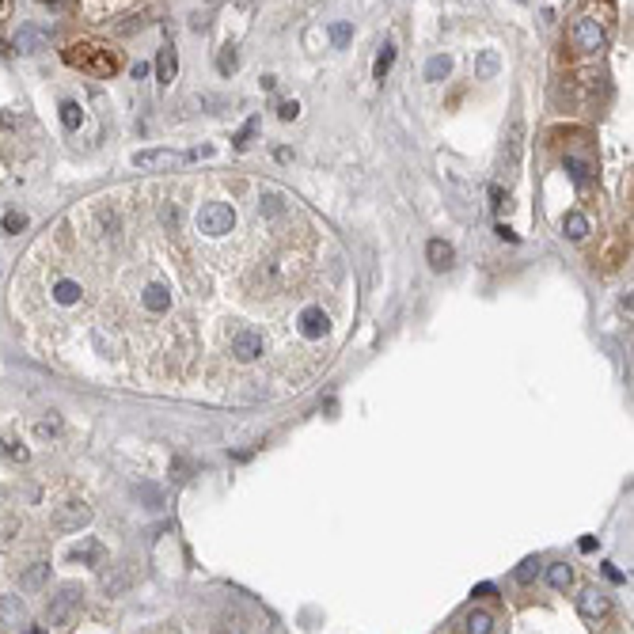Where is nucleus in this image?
<instances>
[{
  "mask_svg": "<svg viewBox=\"0 0 634 634\" xmlns=\"http://www.w3.org/2000/svg\"><path fill=\"white\" fill-rule=\"evenodd\" d=\"M152 178L95 194L38 240L27 274L69 312L99 300L87 353L118 365L129 387L258 403L300 392L331 353L304 342L297 315L346 289V258L327 228L274 183ZM335 304V300H327Z\"/></svg>",
  "mask_w": 634,
  "mask_h": 634,
  "instance_id": "1",
  "label": "nucleus"
},
{
  "mask_svg": "<svg viewBox=\"0 0 634 634\" xmlns=\"http://www.w3.org/2000/svg\"><path fill=\"white\" fill-rule=\"evenodd\" d=\"M65 65L87 72V76L107 80L122 69V58H118V50H110V46H103V42H72L69 50H65Z\"/></svg>",
  "mask_w": 634,
  "mask_h": 634,
  "instance_id": "2",
  "label": "nucleus"
},
{
  "mask_svg": "<svg viewBox=\"0 0 634 634\" xmlns=\"http://www.w3.org/2000/svg\"><path fill=\"white\" fill-rule=\"evenodd\" d=\"M80 600H84V589H80V585H61V589L50 597V604H46V623L58 627V631L69 627L72 615H76V608H80Z\"/></svg>",
  "mask_w": 634,
  "mask_h": 634,
  "instance_id": "3",
  "label": "nucleus"
},
{
  "mask_svg": "<svg viewBox=\"0 0 634 634\" xmlns=\"http://www.w3.org/2000/svg\"><path fill=\"white\" fill-rule=\"evenodd\" d=\"M92 524V509L84 506V501H65V506L53 509L50 517V528L58 535H69V532H80V528Z\"/></svg>",
  "mask_w": 634,
  "mask_h": 634,
  "instance_id": "4",
  "label": "nucleus"
},
{
  "mask_svg": "<svg viewBox=\"0 0 634 634\" xmlns=\"http://www.w3.org/2000/svg\"><path fill=\"white\" fill-rule=\"evenodd\" d=\"M570 35H574V46H577L581 53H597V50H604V38H608V35H604V23L592 19V15H581V19L574 23Z\"/></svg>",
  "mask_w": 634,
  "mask_h": 634,
  "instance_id": "5",
  "label": "nucleus"
},
{
  "mask_svg": "<svg viewBox=\"0 0 634 634\" xmlns=\"http://www.w3.org/2000/svg\"><path fill=\"white\" fill-rule=\"evenodd\" d=\"M186 160H190L186 152L152 149V152H137V156H133V167H141V172H172V167H183Z\"/></svg>",
  "mask_w": 634,
  "mask_h": 634,
  "instance_id": "6",
  "label": "nucleus"
},
{
  "mask_svg": "<svg viewBox=\"0 0 634 634\" xmlns=\"http://www.w3.org/2000/svg\"><path fill=\"white\" fill-rule=\"evenodd\" d=\"M27 627V608L19 597H0V631H19Z\"/></svg>",
  "mask_w": 634,
  "mask_h": 634,
  "instance_id": "7",
  "label": "nucleus"
},
{
  "mask_svg": "<svg viewBox=\"0 0 634 634\" xmlns=\"http://www.w3.org/2000/svg\"><path fill=\"white\" fill-rule=\"evenodd\" d=\"M577 612H581V619H589V623L604 619V615H608V597H604V592H597V589H585L581 600H577Z\"/></svg>",
  "mask_w": 634,
  "mask_h": 634,
  "instance_id": "8",
  "label": "nucleus"
},
{
  "mask_svg": "<svg viewBox=\"0 0 634 634\" xmlns=\"http://www.w3.org/2000/svg\"><path fill=\"white\" fill-rule=\"evenodd\" d=\"M99 585H103V592H107V597H122V592H126L129 585H133V570H129V566L122 562V566H115V570L103 574V581H99Z\"/></svg>",
  "mask_w": 634,
  "mask_h": 634,
  "instance_id": "9",
  "label": "nucleus"
},
{
  "mask_svg": "<svg viewBox=\"0 0 634 634\" xmlns=\"http://www.w3.org/2000/svg\"><path fill=\"white\" fill-rule=\"evenodd\" d=\"M46 42H50V35H46L42 27H19V35H15V50L19 53H38V50H46Z\"/></svg>",
  "mask_w": 634,
  "mask_h": 634,
  "instance_id": "10",
  "label": "nucleus"
},
{
  "mask_svg": "<svg viewBox=\"0 0 634 634\" xmlns=\"http://www.w3.org/2000/svg\"><path fill=\"white\" fill-rule=\"evenodd\" d=\"M452 258H456L452 243H444V240H429V243H426V262L433 266V270H449Z\"/></svg>",
  "mask_w": 634,
  "mask_h": 634,
  "instance_id": "11",
  "label": "nucleus"
},
{
  "mask_svg": "<svg viewBox=\"0 0 634 634\" xmlns=\"http://www.w3.org/2000/svg\"><path fill=\"white\" fill-rule=\"evenodd\" d=\"M69 558H72V562H80V566H95L103 558V543L99 540H80L76 547L69 551Z\"/></svg>",
  "mask_w": 634,
  "mask_h": 634,
  "instance_id": "12",
  "label": "nucleus"
},
{
  "mask_svg": "<svg viewBox=\"0 0 634 634\" xmlns=\"http://www.w3.org/2000/svg\"><path fill=\"white\" fill-rule=\"evenodd\" d=\"M178 72V58H175V46H164V50L156 53V80L160 84H172Z\"/></svg>",
  "mask_w": 634,
  "mask_h": 634,
  "instance_id": "13",
  "label": "nucleus"
},
{
  "mask_svg": "<svg viewBox=\"0 0 634 634\" xmlns=\"http://www.w3.org/2000/svg\"><path fill=\"white\" fill-rule=\"evenodd\" d=\"M498 69H501L498 50H483V53L475 58V76H478V80H494V76H498Z\"/></svg>",
  "mask_w": 634,
  "mask_h": 634,
  "instance_id": "14",
  "label": "nucleus"
},
{
  "mask_svg": "<svg viewBox=\"0 0 634 634\" xmlns=\"http://www.w3.org/2000/svg\"><path fill=\"white\" fill-rule=\"evenodd\" d=\"M50 581V562H35L27 574L19 577V589H27V592H35V589H42V585Z\"/></svg>",
  "mask_w": 634,
  "mask_h": 634,
  "instance_id": "15",
  "label": "nucleus"
},
{
  "mask_svg": "<svg viewBox=\"0 0 634 634\" xmlns=\"http://www.w3.org/2000/svg\"><path fill=\"white\" fill-rule=\"evenodd\" d=\"M392 65H395V46L384 42V46H380V53H376V65H372V76L384 80L387 72H392Z\"/></svg>",
  "mask_w": 634,
  "mask_h": 634,
  "instance_id": "16",
  "label": "nucleus"
},
{
  "mask_svg": "<svg viewBox=\"0 0 634 634\" xmlns=\"http://www.w3.org/2000/svg\"><path fill=\"white\" fill-rule=\"evenodd\" d=\"M562 232L570 235V240H585V235H589V221H585V213H566Z\"/></svg>",
  "mask_w": 634,
  "mask_h": 634,
  "instance_id": "17",
  "label": "nucleus"
},
{
  "mask_svg": "<svg viewBox=\"0 0 634 634\" xmlns=\"http://www.w3.org/2000/svg\"><path fill=\"white\" fill-rule=\"evenodd\" d=\"M15 535H19V513L0 509V543H12Z\"/></svg>",
  "mask_w": 634,
  "mask_h": 634,
  "instance_id": "18",
  "label": "nucleus"
},
{
  "mask_svg": "<svg viewBox=\"0 0 634 634\" xmlns=\"http://www.w3.org/2000/svg\"><path fill=\"white\" fill-rule=\"evenodd\" d=\"M547 581H551V589H558V592H562V589H570V581H574V570H570L566 562H558V566H551V570H547Z\"/></svg>",
  "mask_w": 634,
  "mask_h": 634,
  "instance_id": "19",
  "label": "nucleus"
},
{
  "mask_svg": "<svg viewBox=\"0 0 634 634\" xmlns=\"http://www.w3.org/2000/svg\"><path fill=\"white\" fill-rule=\"evenodd\" d=\"M452 72V61L444 58V53H437V58H429V65H426V80H444Z\"/></svg>",
  "mask_w": 634,
  "mask_h": 634,
  "instance_id": "20",
  "label": "nucleus"
},
{
  "mask_svg": "<svg viewBox=\"0 0 634 634\" xmlns=\"http://www.w3.org/2000/svg\"><path fill=\"white\" fill-rule=\"evenodd\" d=\"M80 122H84L80 103H61V126L65 129H80Z\"/></svg>",
  "mask_w": 634,
  "mask_h": 634,
  "instance_id": "21",
  "label": "nucleus"
},
{
  "mask_svg": "<svg viewBox=\"0 0 634 634\" xmlns=\"http://www.w3.org/2000/svg\"><path fill=\"white\" fill-rule=\"evenodd\" d=\"M217 69H221V76H232V72L240 69V53H235V46H224V50H221Z\"/></svg>",
  "mask_w": 634,
  "mask_h": 634,
  "instance_id": "22",
  "label": "nucleus"
},
{
  "mask_svg": "<svg viewBox=\"0 0 634 634\" xmlns=\"http://www.w3.org/2000/svg\"><path fill=\"white\" fill-rule=\"evenodd\" d=\"M463 627H467L471 634H490V631H494V619H490V615H486V612H471V615H467V623H463Z\"/></svg>",
  "mask_w": 634,
  "mask_h": 634,
  "instance_id": "23",
  "label": "nucleus"
},
{
  "mask_svg": "<svg viewBox=\"0 0 634 634\" xmlns=\"http://www.w3.org/2000/svg\"><path fill=\"white\" fill-rule=\"evenodd\" d=\"M540 566H543L540 558H524V562L517 566V581H520V585H532L535 577H540Z\"/></svg>",
  "mask_w": 634,
  "mask_h": 634,
  "instance_id": "24",
  "label": "nucleus"
},
{
  "mask_svg": "<svg viewBox=\"0 0 634 634\" xmlns=\"http://www.w3.org/2000/svg\"><path fill=\"white\" fill-rule=\"evenodd\" d=\"M566 172H570V178H574L577 186H585V183H589V167H585L577 156H566Z\"/></svg>",
  "mask_w": 634,
  "mask_h": 634,
  "instance_id": "25",
  "label": "nucleus"
},
{
  "mask_svg": "<svg viewBox=\"0 0 634 634\" xmlns=\"http://www.w3.org/2000/svg\"><path fill=\"white\" fill-rule=\"evenodd\" d=\"M0 228H4L8 235H19L23 228H27V217H23V213H4V221H0Z\"/></svg>",
  "mask_w": 634,
  "mask_h": 634,
  "instance_id": "26",
  "label": "nucleus"
},
{
  "mask_svg": "<svg viewBox=\"0 0 634 634\" xmlns=\"http://www.w3.org/2000/svg\"><path fill=\"white\" fill-rule=\"evenodd\" d=\"M349 38H353V27H349V23H335V27H331V42L335 46H346Z\"/></svg>",
  "mask_w": 634,
  "mask_h": 634,
  "instance_id": "27",
  "label": "nucleus"
},
{
  "mask_svg": "<svg viewBox=\"0 0 634 634\" xmlns=\"http://www.w3.org/2000/svg\"><path fill=\"white\" fill-rule=\"evenodd\" d=\"M278 118H281V122H297V118H300V103H297V99L278 103Z\"/></svg>",
  "mask_w": 634,
  "mask_h": 634,
  "instance_id": "28",
  "label": "nucleus"
},
{
  "mask_svg": "<svg viewBox=\"0 0 634 634\" xmlns=\"http://www.w3.org/2000/svg\"><path fill=\"white\" fill-rule=\"evenodd\" d=\"M255 129H258V118H251L247 126H243L240 133L232 137V144H235V149H247V141H251V133H255Z\"/></svg>",
  "mask_w": 634,
  "mask_h": 634,
  "instance_id": "29",
  "label": "nucleus"
},
{
  "mask_svg": "<svg viewBox=\"0 0 634 634\" xmlns=\"http://www.w3.org/2000/svg\"><path fill=\"white\" fill-rule=\"evenodd\" d=\"M4 452H8V456H12L15 463H27V456H31V452L23 449V444H12V449H4Z\"/></svg>",
  "mask_w": 634,
  "mask_h": 634,
  "instance_id": "30",
  "label": "nucleus"
},
{
  "mask_svg": "<svg viewBox=\"0 0 634 634\" xmlns=\"http://www.w3.org/2000/svg\"><path fill=\"white\" fill-rule=\"evenodd\" d=\"M53 429H58V422H38V437H46V433H53Z\"/></svg>",
  "mask_w": 634,
  "mask_h": 634,
  "instance_id": "31",
  "label": "nucleus"
},
{
  "mask_svg": "<svg viewBox=\"0 0 634 634\" xmlns=\"http://www.w3.org/2000/svg\"><path fill=\"white\" fill-rule=\"evenodd\" d=\"M144 76H149V65L137 61V65H133V80H144Z\"/></svg>",
  "mask_w": 634,
  "mask_h": 634,
  "instance_id": "32",
  "label": "nucleus"
},
{
  "mask_svg": "<svg viewBox=\"0 0 634 634\" xmlns=\"http://www.w3.org/2000/svg\"><path fill=\"white\" fill-rule=\"evenodd\" d=\"M498 235H501V240H509V243H517V232L506 228V224H498Z\"/></svg>",
  "mask_w": 634,
  "mask_h": 634,
  "instance_id": "33",
  "label": "nucleus"
},
{
  "mask_svg": "<svg viewBox=\"0 0 634 634\" xmlns=\"http://www.w3.org/2000/svg\"><path fill=\"white\" fill-rule=\"evenodd\" d=\"M604 577H608V581H623V574L615 570V566H604Z\"/></svg>",
  "mask_w": 634,
  "mask_h": 634,
  "instance_id": "34",
  "label": "nucleus"
},
{
  "mask_svg": "<svg viewBox=\"0 0 634 634\" xmlns=\"http://www.w3.org/2000/svg\"><path fill=\"white\" fill-rule=\"evenodd\" d=\"M577 547H581V551H597V540H592V535H585V540L577 543Z\"/></svg>",
  "mask_w": 634,
  "mask_h": 634,
  "instance_id": "35",
  "label": "nucleus"
},
{
  "mask_svg": "<svg viewBox=\"0 0 634 634\" xmlns=\"http://www.w3.org/2000/svg\"><path fill=\"white\" fill-rule=\"evenodd\" d=\"M274 156H278V164H289V160H292V152H289V149H278Z\"/></svg>",
  "mask_w": 634,
  "mask_h": 634,
  "instance_id": "36",
  "label": "nucleus"
},
{
  "mask_svg": "<svg viewBox=\"0 0 634 634\" xmlns=\"http://www.w3.org/2000/svg\"><path fill=\"white\" fill-rule=\"evenodd\" d=\"M0 126H4V129H8V126H15V118H12V115H4V110H0Z\"/></svg>",
  "mask_w": 634,
  "mask_h": 634,
  "instance_id": "37",
  "label": "nucleus"
},
{
  "mask_svg": "<svg viewBox=\"0 0 634 634\" xmlns=\"http://www.w3.org/2000/svg\"><path fill=\"white\" fill-rule=\"evenodd\" d=\"M38 4H50V8H58V4H61V0H38Z\"/></svg>",
  "mask_w": 634,
  "mask_h": 634,
  "instance_id": "38",
  "label": "nucleus"
},
{
  "mask_svg": "<svg viewBox=\"0 0 634 634\" xmlns=\"http://www.w3.org/2000/svg\"><path fill=\"white\" fill-rule=\"evenodd\" d=\"M0 456H4V441H0Z\"/></svg>",
  "mask_w": 634,
  "mask_h": 634,
  "instance_id": "39",
  "label": "nucleus"
}]
</instances>
